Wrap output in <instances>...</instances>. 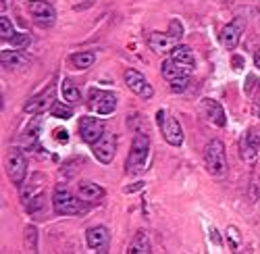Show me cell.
Returning <instances> with one entry per match:
<instances>
[{
  "instance_id": "cell-1",
  "label": "cell",
  "mask_w": 260,
  "mask_h": 254,
  "mask_svg": "<svg viewBox=\"0 0 260 254\" xmlns=\"http://www.w3.org/2000/svg\"><path fill=\"white\" fill-rule=\"evenodd\" d=\"M204 165L208 173L216 179L227 175V156H225V144L221 140H210L204 148Z\"/></svg>"
},
{
  "instance_id": "cell-2",
  "label": "cell",
  "mask_w": 260,
  "mask_h": 254,
  "mask_svg": "<svg viewBox=\"0 0 260 254\" xmlns=\"http://www.w3.org/2000/svg\"><path fill=\"white\" fill-rule=\"evenodd\" d=\"M148 156H150V138L146 134H136L134 142H132V150H129V156H127V173L132 175H138L146 169V163H148Z\"/></svg>"
},
{
  "instance_id": "cell-3",
  "label": "cell",
  "mask_w": 260,
  "mask_h": 254,
  "mask_svg": "<svg viewBox=\"0 0 260 254\" xmlns=\"http://www.w3.org/2000/svg\"><path fill=\"white\" fill-rule=\"evenodd\" d=\"M52 206L58 215H81L85 208L83 200L79 196H73L64 185H56L52 196Z\"/></svg>"
},
{
  "instance_id": "cell-4",
  "label": "cell",
  "mask_w": 260,
  "mask_h": 254,
  "mask_svg": "<svg viewBox=\"0 0 260 254\" xmlns=\"http://www.w3.org/2000/svg\"><path fill=\"white\" fill-rule=\"evenodd\" d=\"M7 173L11 177V181L15 185H23L25 181V175H27V158L23 156V152L19 150V148H11L7 152Z\"/></svg>"
},
{
  "instance_id": "cell-5",
  "label": "cell",
  "mask_w": 260,
  "mask_h": 254,
  "mask_svg": "<svg viewBox=\"0 0 260 254\" xmlns=\"http://www.w3.org/2000/svg\"><path fill=\"white\" fill-rule=\"evenodd\" d=\"M88 107L96 115H113L117 109V94L115 92H106V90H92L88 98Z\"/></svg>"
},
{
  "instance_id": "cell-6",
  "label": "cell",
  "mask_w": 260,
  "mask_h": 254,
  "mask_svg": "<svg viewBox=\"0 0 260 254\" xmlns=\"http://www.w3.org/2000/svg\"><path fill=\"white\" fill-rule=\"evenodd\" d=\"M156 119H158L160 132H162V138L167 140V144H171V146H181V144H183V130H181L179 121H177L175 117L167 115L165 111H158Z\"/></svg>"
},
{
  "instance_id": "cell-7",
  "label": "cell",
  "mask_w": 260,
  "mask_h": 254,
  "mask_svg": "<svg viewBox=\"0 0 260 254\" xmlns=\"http://www.w3.org/2000/svg\"><path fill=\"white\" fill-rule=\"evenodd\" d=\"M92 152H94V156H96L102 165L113 163V158H115V154H117V136L104 132V136H102L98 142L92 144Z\"/></svg>"
},
{
  "instance_id": "cell-8",
  "label": "cell",
  "mask_w": 260,
  "mask_h": 254,
  "mask_svg": "<svg viewBox=\"0 0 260 254\" xmlns=\"http://www.w3.org/2000/svg\"><path fill=\"white\" fill-rule=\"evenodd\" d=\"M27 9H29V15L34 17V21L38 25H42V27L54 25L56 11L50 3H46V0H31V3L27 5Z\"/></svg>"
},
{
  "instance_id": "cell-9",
  "label": "cell",
  "mask_w": 260,
  "mask_h": 254,
  "mask_svg": "<svg viewBox=\"0 0 260 254\" xmlns=\"http://www.w3.org/2000/svg\"><path fill=\"white\" fill-rule=\"evenodd\" d=\"M123 79H125V83H127V88L132 90L134 94H138L140 98L148 100V98H152V96H154V88L150 86L148 79H146L140 71H136V69H127L125 75H123Z\"/></svg>"
},
{
  "instance_id": "cell-10",
  "label": "cell",
  "mask_w": 260,
  "mask_h": 254,
  "mask_svg": "<svg viewBox=\"0 0 260 254\" xmlns=\"http://www.w3.org/2000/svg\"><path fill=\"white\" fill-rule=\"evenodd\" d=\"M104 130H106L104 123L96 117H81L79 119V136L85 144H90V146L104 136Z\"/></svg>"
},
{
  "instance_id": "cell-11",
  "label": "cell",
  "mask_w": 260,
  "mask_h": 254,
  "mask_svg": "<svg viewBox=\"0 0 260 254\" xmlns=\"http://www.w3.org/2000/svg\"><path fill=\"white\" fill-rule=\"evenodd\" d=\"M242 31H244V19H233L231 23H227L223 29H221V44L225 48H235L240 44V38H242Z\"/></svg>"
},
{
  "instance_id": "cell-12",
  "label": "cell",
  "mask_w": 260,
  "mask_h": 254,
  "mask_svg": "<svg viewBox=\"0 0 260 254\" xmlns=\"http://www.w3.org/2000/svg\"><path fill=\"white\" fill-rule=\"evenodd\" d=\"M85 242H88L92 250L104 252L108 248V242H111V234H108V229L104 225H96L85 231Z\"/></svg>"
},
{
  "instance_id": "cell-13",
  "label": "cell",
  "mask_w": 260,
  "mask_h": 254,
  "mask_svg": "<svg viewBox=\"0 0 260 254\" xmlns=\"http://www.w3.org/2000/svg\"><path fill=\"white\" fill-rule=\"evenodd\" d=\"M54 90L52 88H48L46 92H42V94H38V96H34L31 100H27L25 102V107H23V111L25 113H29V115H38V113H44L46 109H50L52 104H54Z\"/></svg>"
},
{
  "instance_id": "cell-14",
  "label": "cell",
  "mask_w": 260,
  "mask_h": 254,
  "mask_svg": "<svg viewBox=\"0 0 260 254\" xmlns=\"http://www.w3.org/2000/svg\"><path fill=\"white\" fill-rule=\"evenodd\" d=\"M148 46L152 48L156 54H167L177 46V40L171 34H162V31H154L148 36Z\"/></svg>"
},
{
  "instance_id": "cell-15",
  "label": "cell",
  "mask_w": 260,
  "mask_h": 254,
  "mask_svg": "<svg viewBox=\"0 0 260 254\" xmlns=\"http://www.w3.org/2000/svg\"><path fill=\"white\" fill-rule=\"evenodd\" d=\"M202 111H204V115H206V119L212 123V125H216V127H225L227 125V117H225V111H223V107L216 100H212V98H204L202 102Z\"/></svg>"
},
{
  "instance_id": "cell-16",
  "label": "cell",
  "mask_w": 260,
  "mask_h": 254,
  "mask_svg": "<svg viewBox=\"0 0 260 254\" xmlns=\"http://www.w3.org/2000/svg\"><path fill=\"white\" fill-rule=\"evenodd\" d=\"M77 196L83 202H98L104 198V187L94 183V181H81L77 185Z\"/></svg>"
},
{
  "instance_id": "cell-17",
  "label": "cell",
  "mask_w": 260,
  "mask_h": 254,
  "mask_svg": "<svg viewBox=\"0 0 260 254\" xmlns=\"http://www.w3.org/2000/svg\"><path fill=\"white\" fill-rule=\"evenodd\" d=\"M160 73L167 81H173V79H179V77H189L191 75V69L179 65V62H175L173 58H167L162 65H160Z\"/></svg>"
},
{
  "instance_id": "cell-18",
  "label": "cell",
  "mask_w": 260,
  "mask_h": 254,
  "mask_svg": "<svg viewBox=\"0 0 260 254\" xmlns=\"http://www.w3.org/2000/svg\"><path fill=\"white\" fill-rule=\"evenodd\" d=\"M0 62H3L5 69L17 71V69L27 65V58L21 54L19 50H3V52H0Z\"/></svg>"
},
{
  "instance_id": "cell-19",
  "label": "cell",
  "mask_w": 260,
  "mask_h": 254,
  "mask_svg": "<svg viewBox=\"0 0 260 254\" xmlns=\"http://www.w3.org/2000/svg\"><path fill=\"white\" fill-rule=\"evenodd\" d=\"M171 58L175 60V62H179V65H183V67L191 69V71H193V67H196V56H193V52H191V48H189V46L177 44L175 48L171 50Z\"/></svg>"
},
{
  "instance_id": "cell-20",
  "label": "cell",
  "mask_w": 260,
  "mask_h": 254,
  "mask_svg": "<svg viewBox=\"0 0 260 254\" xmlns=\"http://www.w3.org/2000/svg\"><path fill=\"white\" fill-rule=\"evenodd\" d=\"M127 252L129 254H150V252H152L150 238H148L146 231H138V234L134 236V240H132V244H129Z\"/></svg>"
},
{
  "instance_id": "cell-21",
  "label": "cell",
  "mask_w": 260,
  "mask_h": 254,
  "mask_svg": "<svg viewBox=\"0 0 260 254\" xmlns=\"http://www.w3.org/2000/svg\"><path fill=\"white\" fill-rule=\"evenodd\" d=\"M96 62V54L94 52H75L71 54V65L75 69H88Z\"/></svg>"
},
{
  "instance_id": "cell-22",
  "label": "cell",
  "mask_w": 260,
  "mask_h": 254,
  "mask_svg": "<svg viewBox=\"0 0 260 254\" xmlns=\"http://www.w3.org/2000/svg\"><path fill=\"white\" fill-rule=\"evenodd\" d=\"M60 92H62V98L67 100V102H79V98H81V92L77 90V86L71 81V79H64L62 81V86H60Z\"/></svg>"
},
{
  "instance_id": "cell-23",
  "label": "cell",
  "mask_w": 260,
  "mask_h": 254,
  "mask_svg": "<svg viewBox=\"0 0 260 254\" xmlns=\"http://www.w3.org/2000/svg\"><path fill=\"white\" fill-rule=\"evenodd\" d=\"M15 34H17V31H15V27H13V21H11L7 15H3V17H0V38H3L5 42H11Z\"/></svg>"
},
{
  "instance_id": "cell-24",
  "label": "cell",
  "mask_w": 260,
  "mask_h": 254,
  "mask_svg": "<svg viewBox=\"0 0 260 254\" xmlns=\"http://www.w3.org/2000/svg\"><path fill=\"white\" fill-rule=\"evenodd\" d=\"M50 115L58 117V119H71L73 117V109L69 104H62V102H54L50 107Z\"/></svg>"
},
{
  "instance_id": "cell-25",
  "label": "cell",
  "mask_w": 260,
  "mask_h": 254,
  "mask_svg": "<svg viewBox=\"0 0 260 254\" xmlns=\"http://www.w3.org/2000/svg\"><path fill=\"white\" fill-rule=\"evenodd\" d=\"M256 152H258V146L246 136L242 140V156H244V161H254L256 158Z\"/></svg>"
},
{
  "instance_id": "cell-26",
  "label": "cell",
  "mask_w": 260,
  "mask_h": 254,
  "mask_svg": "<svg viewBox=\"0 0 260 254\" xmlns=\"http://www.w3.org/2000/svg\"><path fill=\"white\" fill-rule=\"evenodd\" d=\"M25 248L29 252H36L38 250V229L34 225H27L25 227Z\"/></svg>"
},
{
  "instance_id": "cell-27",
  "label": "cell",
  "mask_w": 260,
  "mask_h": 254,
  "mask_svg": "<svg viewBox=\"0 0 260 254\" xmlns=\"http://www.w3.org/2000/svg\"><path fill=\"white\" fill-rule=\"evenodd\" d=\"M29 42H31V38L27 34H15L13 40H11V44L15 46V50H21V48L29 46Z\"/></svg>"
},
{
  "instance_id": "cell-28",
  "label": "cell",
  "mask_w": 260,
  "mask_h": 254,
  "mask_svg": "<svg viewBox=\"0 0 260 254\" xmlns=\"http://www.w3.org/2000/svg\"><path fill=\"white\" fill-rule=\"evenodd\" d=\"M187 83H189V77H179V79H173V81H169V86H171V92L181 94V92H185Z\"/></svg>"
},
{
  "instance_id": "cell-29",
  "label": "cell",
  "mask_w": 260,
  "mask_h": 254,
  "mask_svg": "<svg viewBox=\"0 0 260 254\" xmlns=\"http://www.w3.org/2000/svg\"><path fill=\"white\" fill-rule=\"evenodd\" d=\"M169 34L175 38V40H181V36H183V25L179 23L177 19H173L171 21V25H169Z\"/></svg>"
},
{
  "instance_id": "cell-30",
  "label": "cell",
  "mask_w": 260,
  "mask_h": 254,
  "mask_svg": "<svg viewBox=\"0 0 260 254\" xmlns=\"http://www.w3.org/2000/svg\"><path fill=\"white\" fill-rule=\"evenodd\" d=\"M227 238H229V242H231V248L235 250L237 246H240V242H242V238H240V231H237L233 225L227 229Z\"/></svg>"
},
{
  "instance_id": "cell-31",
  "label": "cell",
  "mask_w": 260,
  "mask_h": 254,
  "mask_svg": "<svg viewBox=\"0 0 260 254\" xmlns=\"http://www.w3.org/2000/svg\"><path fill=\"white\" fill-rule=\"evenodd\" d=\"M256 88H258V77L250 75V77H248V81H246V92H248V94H252V90H256Z\"/></svg>"
},
{
  "instance_id": "cell-32",
  "label": "cell",
  "mask_w": 260,
  "mask_h": 254,
  "mask_svg": "<svg viewBox=\"0 0 260 254\" xmlns=\"http://www.w3.org/2000/svg\"><path fill=\"white\" fill-rule=\"evenodd\" d=\"M144 187V183L140 181V183H134V185H129L127 189H125V192H138V189H142Z\"/></svg>"
},
{
  "instance_id": "cell-33",
  "label": "cell",
  "mask_w": 260,
  "mask_h": 254,
  "mask_svg": "<svg viewBox=\"0 0 260 254\" xmlns=\"http://www.w3.org/2000/svg\"><path fill=\"white\" fill-rule=\"evenodd\" d=\"M56 138H58L60 142H67V138H69V134H67V132H64V130H58V132H56Z\"/></svg>"
},
{
  "instance_id": "cell-34",
  "label": "cell",
  "mask_w": 260,
  "mask_h": 254,
  "mask_svg": "<svg viewBox=\"0 0 260 254\" xmlns=\"http://www.w3.org/2000/svg\"><path fill=\"white\" fill-rule=\"evenodd\" d=\"M233 65H235V69H242V65H244L242 56H235V58H233Z\"/></svg>"
},
{
  "instance_id": "cell-35",
  "label": "cell",
  "mask_w": 260,
  "mask_h": 254,
  "mask_svg": "<svg viewBox=\"0 0 260 254\" xmlns=\"http://www.w3.org/2000/svg\"><path fill=\"white\" fill-rule=\"evenodd\" d=\"M254 65H256V67L260 69V50H258V52L254 54Z\"/></svg>"
},
{
  "instance_id": "cell-36",
  "label": "cell",
  "mask_w": 260,
  "mask_h": 254,
  "mask_svg": "<svg viewBox=\"0 0 260 254\" xmlns=\"http://www.w3.org/2000/svg\"><path fill=\"white\" fill-rule=\"evenodd\" d=\"M212 240H214L216 244H219V242H221V238H219V234H216V231H214V229H212Z\"/></svg>"
}]
</instances>
